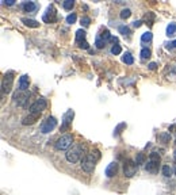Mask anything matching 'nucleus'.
<instances>
[{"instance_id":"obj_1","label":"nucleus","mask_w":176,"mask_h":195,"mask_svg":"<svg viewBox=\"0 0 176 195\" xmlns=\"http://www.w3.org/2000/svg\"><path fill=\"white\" fill-rule=\"evenodd\" d=\"M83 152H84V145H75L70 149H68L65 157H66V160L69 162L75 164V162H77L83 157Z\"/></svg>"},{"instance_id":"obj_2","label":"nucleus","mask_w":176,"mask_h":195,"mask_svg":"<svg viewBox=\"0 0 176 195\" xmlns=\"http://www.w3.org/2000/svg\"><path fill=\"white\" fill-rule=\"evenodd\" d=\"M96 160L97 159L94 156V153H87L85 156L83 157V160H81V168H83L87 173L94 172L95 165H96Z\"/></svg>"},{"instance_id":"obj_3","label":"nucleus","mask_w":176,"mask_h":195,"mask_svg":"<svg viewBox=\"0 0 176 195\" xmlns=\"http://www.w3.org/2000/svg\"><path fill=\"white\" fill-rule=\"evenodd\" d=\"M73 144V137L70 134H64L57 140L56 142V149L58 150H66V149H70Z\"/></svg>"},{"instance_id":"obj_4","label":"nucleus","mask_w":176,"mask_h":195,"mask_svg":"<svg viewBox=\"0 0 176 195\" xmlns=\"http://www.w3.org/2000/svg\"><path fill=\"white\" fill-rule=\"evenodd\" d=\"M12 83H14V73L7 72L2 80V92L3 94H10L12 89Z\"/></svg>"},{"instance_id":"obj_5","label":"nucleus","mask_w":176,"mask_h":195,"mask_svg":"<svg viewBox=\"0 0 176 195\" xmlns=\"http://www.w3.org/2000/svg\"><path fill=\"white\" fill-rule=\"evenodd\" d=\"M56 126H57V119L54 118V116H48V118L42 122V125H41V133L48 134V133H50Z\"/></svg>"},{"instance_id":"obj_6","label":"nucleus","mask_w":176,"mask_h":195,"mask_svg":"<svg viewBox=\"0 0 176 195\" xmlns=\"http://www.w3.org/2000/svg\"><path fill=\"white\" fill-rule=\"evenodd\" d=\"M48 106V102H46L45 98H38L31 106H30V113L34 114H41Z\"/></svg>"},{"instance_id":"obj_7","label":"nucleus","mask_w":176,"mask_h":195,"mask_svg":"<svg viewBox=\"0 0 176 195\" xmlns=\"http://www.w3.org/2000/svg\"><path fill=\"white\" fill-rule=\"evenodd\" d=\"M137 167L138 165L135 164L134 161L126 160L123 164V175L126 176V178H133V176L135 175V172H137Z\"/></svg>"},{"instance_id":"obj_8","label":"nucleus","mask_w":176,"mask_h":195,"mask_svg":"<svg viewBox=\"0 0 176 195\" xmlns=\"http://www.w3.org/2000/svg\"><path fill=\"white\" fill-rule=\"evenodd\" d=\"M29 98H30V94L29 92H16L15 95H14V102L16 103L18 106H22V107H26L27 102H29Z\"/></svg>"},{"instance_id":"obj_9","label":"nucleus","mask_w":176,"mask_h":195,"mask_svg":"<svg viewBox=\"0 0 176 195\" xmlns=\"http://www.w3.org/2000/svg\"><path fill=\"white\" fill-rule=\"evenodd\" d=\"M75 116V113L73 110H68L66 113L62 116V123H61V132H65L66 129H69V126L72 125V119Z\"/></svg>"},{"instance_id":"obj_10","label":"nucleus","mask_w":176,"mask_h":195,"mask_svg":"<svg viewBox=\"0 0 176 195\" xmlns=\"http://www.w3.org/2000/svg\"><path fill=\"white\" fill-rule=\"evenodd\" d=\"M43 20H45L46 23H53V22H56V10H54L53 5H49L48 7L46 12L43 14Z\"/></svg>"},{"instance_id":"obj_11","label":"nucleus","mask_w":176,"mask_h":195,"mask_svg":"<svg viewBox=\"0 0 176 195\" xmlns=\"http://www.w3.org/2000/svg\"><path fill=\"white\" fill-rule=\"evenodd\" d=\"M39 115L41 114H34V113H30L29 115H26L23 119H22V125H24V126H27V125H32L35 123V122L39 119Z\"/></svg>"},{"instance_id":"obj_12","label":"nucleus","mask_w":176,"mask_h":195,"mask_svg":"<svg viewBox=\"0 0 176 195\" xmlns=\"http://www.w3.org/2000/svg\"><path fill=\"white\" fill-rule=\"evenodd\" d=\"M29 85H30V79H29V76H27V75L20 76V77H19V91H22V92L27 91Z\"/></svg>"},{"instance_id":"obj_13","label":"nucleus","mask_w":176,"mask_h":195,"mask_svg":"<svg viewBox=\"0 0 176 195\" xmlns=\"http://www.w3.org/2000/svg\"><path fill=\"white\" fill-rule=\"evenodd\" d=\"M116 172H118V162L116 161L108 164L107 168H106V176L107 178H113L114 175H116Z\"/></svg>"},{"instance_id":"obj_14","label":"nucleus","mask_w":176,"mask_h":195,"mask_svg":"<svg viewBox=\"0 0 176 195\" xmlns=\"http://www.w3.org/2000/svg\"><path fill=\"white\" fill-rule=\"evenodd\" d=\"M22 8H23L26 12H35L38 10V4L34 2H24L22 4Z\"/></svg>"},{"instance_id":"obj_15","label":"nucleus","mask_w":176,"mask_h":195,"mask_svg":"<svg viewBox=\"0 0 176 195\" xmlns=\"http://www.w3.org/2000/svg\"><path fill=\"white\" fill-rule=\"evenodd\" d=\"M159 165H160V162H159V161H152V160H149L148 164L145 165V169L148 171V172L156 173L157 171H159Z\"/></svg>"},{"instance_id":"obj_16","label":"nucleus","mask_w":176,"mask_h":195,"mask_svg":"<svg viewBox=\"0 0 176 195\" xmlns=\"http://www.w3.org/2000/svg\"><path fill=\"white\" fill-rule=\"evenodd\" d=\"M22 22H23L24 26L31 27V29H37L39 27V22L34 20V19H29V18H22Z\"/></svg>"},{"instance_id":"obj_17","label":"nucleus","mask_w":176,"mask_h":195,"mask_svg":"<svg viewBox=\"0 0 176 195\" xmlns=\"http://www.w3.org/2000/svg\"><path fill=\"white\" fill-rule=\"evenodd\" d=\"M83 41H85V31L80 29V30H77V31H76V42L81 43Z\"/></svg>"},{"instance_id":"obj_18","label":"nucleus","mask_w":176,"mask_h":195,"mask_svg":"<svg viewBox=\"0 0 176 195\" xmlns=\"http://www.w3.org/2000/svg\"><path fill=\"white\" fill-rule=\"evenodd\" d=\"M176 32V23H169L167 26V35L168 37H172Z\"/></svg>"},{"instance_id":"obj_19","label":"nucleus","mask_w":176,"mask_h":195,"mask_svg":"<svg viewBox=\"0 0 176 195\" xmlns=\"http://www.w3.org/2000/svg\"><path fill=\"white\" fill-rule=\"evenodd\" d=\"M122 60H123L125 64H129V65H131L133 62H134V58H133V56L130 53H125L123 57H122Z\"/></svg>"},{"instance_id":"obj_20","label":"nucleus","mask_w":176,"mask_h":195,"mask_svg":"<svg viewBox=\"0 0 176 195\" xmlns=\"http://www.w3.org/2000/svg\"><path fill=\"white\" fill-rule=\"evenodd\" d=\"M152 38H153V34H152L150 31H146L141 35V41H142V42H150Z\"/></svg>"},{"instance_id":"obj_21","label":"nucleus","mask_w":176,"mask_h":195,"mask_svg":"<svg viewBox=\"0 0 176 195\" xmlns=\"http://www.w3.org/2000/svg\"><path fill=\"white\" fill-rule=\"evenodd\" d=\"M161 171H162V175H164L165 178H171V176H172V168H171L169 165H164Z\"/></svg>"},{"instance_id":"obj_22","label":"nucleus","mask_w":176,"mask_h":195,"mask_svg":"<svg viewBox=\"0 0 176 195\" xmlns=\"http://www.w3.org/2000/svg\"><path fill=\"white\" fill-rule=\"evenodd\" d=\"M145 160H146L145 154H144L142 152H141V153H138V154H137V157H135V164H137V165L144 164V162H145Z\"/></svg>"},{"instance_id":"obj_23","label":"nucleus","mask_w":176,"mask_h":195,"mask_svg":"<svg viewBox=\"0 0 176 195\" xmlns=\"http://www.w3.org/2000/svg\"><path fill=\"white\" fill-rule=\"evenodd\" d=\"M150 54H152L150 49H148V48H144L142 50H141V58L146 60V58H149V57H150Z\"/></svg>"},{"instance_id":"obj_24","label":"nucleus","mask_w":176,"mask_h":195,"mask_svg":"<svg viewBox=\"0 0 176 195\" xmlns=\"http://www.w3.org/2000/svg\"><path fill=\"white\" fill-rule=\"evenodd\" d=\"M76 19H77V15H76L75 12L69 14V15L66 16V23H68V24H73V23L76 22Z\"/></svg>"},{"instance_id":"obj_25","label":"nucleus","mask_w":176,"mask_h":195,"mask_svg":"<svg viewBox=\"0 0 176 195\" xmlns=\"http://www.w3.org/2000/svg\"><path fill=\"white\" fill-rule=\"evenodd\" d=\"M73 5H75V2H73V0H65V2L62 3V7H64L65 10H72Z\"/></svg>"},{"instance_id":"obj_26","label":"nucleus","mask_w":176,"mask_h":195,"mask_svg":"<svg viewBox=\"0 0 176 195\" xmlns=\"http://www.w3.org/2000/svg\"><path fill=\"white\" fill-rule=\"evenodd\" d=\"M95 45H96V48H97V49H103V48H104V46H106V42L102 39V38H100V35H97V37H96V42H95Z\"/></svg>"},{"instance_id":"obj_27","label":"nucleus","mask_w":176,"mask_h":195,"mask_svg":"<svg viewBox=\"0 0 176 195\" xmlns=\"http://www.w3.org/2000/svg\"><path fill=\"white\" fill-rule=\"evenodd\" d=\"M130 15H131V11H130L129 8H123V10L121 11V18H122V19L130 18Z\"/></svg>"},{"instance_id":"obj_28","label":"nucleus","mask_w":176,"mask_h":195,"mask_svg":"<svg viewBox=\"0 0 176 195\" xmlns=\"http://www.w3.org/2000/svg\"><path fill=\"white\" fill-rule=\"evenodd\" d=\"M160 140H161V142L168 144V142H169V140H171L169 133H162V134H160Z\"/></svg>"},{"instance_id":"obj_29","label":"nucleus","mask_w":176,"mask_h":195,"mask_svg":"<svg viewBox=\"0 0 176 195\" xmlns=\"http://www.w3.org/2000/svg\"><path fill=\"white\" fill-rule=\"evenodd\" d=\"M149 160H152V161H159L160 162V154L157 153V152H152V153L149 154Z\"/></svg>"},{"instance_id":"obj_30","label":"nucleus","mask_w":176,"mask_h":195,"mask_svg":"<svg viewBox=\"0 0 176 195\" xmlns=\"http://www.w3.org/2000/svg\"><path fill=\"white\" fill-rule=\"evenodd\" d=\"M121 51H122V48H121V45H114L113 48H111V53L113 54H121Z\"/></svg>"},{"instance_id":"obj_31","label":"nucleus","mask_w":176,"mask_h":195,"mask_svg":"<svg viewBox=\"0 0 176 195\" xmlns=\"http://www.w3.org/2000/svg\"><path fill=\"white\" fill-rule=\"evenodd\" d=\"M119 32L123 35H130V29L127 26H121L119 27Z\"/></svg>"},{"instance_id":"obj_32","label":"nucleus","mask_w":176,"mask_h":195,"mask_svg":"<svg viewBox=\"0 0 176 195\" xmlns=\"http://www.w3.org/2000/svg\"><path fill=\"white\" fill-rule=\"evenodd\" d=\"M100 38H102V39L104 41V42H106V41H107V39H110V38H111L110 31H108V30H104V31L102 32V35H100Z\"/></svg>"},{"instance_id":"obj_33","label":"nucleus","mask_w":176,"mask_h":195,"mask_svg":"<svg viewBox=\"0 0 176 195\" xmlns=\"http://www.w3.org/2000/svg\"><path fill=\"white\" fill-rule=\"evenodd\" d=\"M89 23H91V18H88V16H83V18H81V24H83L84 27L89 26Z\"/></svg>"},{"instance_id":"obj_34","label":"nucleus","mask_w":176,"mask_h":195,"mask_svg":"<svg viewBox=\"0 0 176 195\" xmlns=\"http://www.w3.org/2000/svg\"><path fill=\"white\" fill-rule=\"evenodd\" d=\"M79 48H81V49H88L89 45H88V42H87V41H83L81 43H79Z\"/></svg>"},{"instance_id":"obj_35","label":"nucleus","mask_w":176,"mask_h":195,"mask_svg":"<svg viewBox=\"0 0 176 195\" xmlns=\"http://www.w3.org/2000/svg\"><path fill=\"white\" fill-rule=\"evenodd\" d=\"M125 126H126V125H125V123H121V125H119V126H118V127H116V129H115V133H114V134H116V135H118L119 133H121V130L123 129Z\"/></svg>"},{"instance_id":"obj_36","label":"nucleus","mask_w":176,"mask_h":195,"mask_svg":"<svg viewBox=\"0 0 176 195\" xmlns=\"http://www.w3.org/2000/svg\"><path fill=\"white\" fill-rule=\"evenodd\" d=\"M148 68H149L150 70H154V69L157 68V64H156V62H150V64L148 65Z\"/></svg>"},{"instance_id":"obj_37","label":"nucleus","mask_w":176,"mask_h":195,"mask_svg":"<svg viewBox=\"0 0 176 195\" xmlns=\"http://www.w3.org/2000/svg\"><path fill=\"white\" fill-rule=\"evenodd\" d=\"M4 4H7V5H14V4H15V2H14V0H4Z\"/></svg>"},{"instance_id":"obj_38","label":"nucleus","mask_w":176,"mask_h":195,"mask_svg":"<svg viewBox=\"0 0 176 195\" xmlns=\"http://www.w3.org/2000/svg\"><path fill=\"white\" fill-rule=\"evenodd\" d=\"M141 24H142V22H141V20H135L134 23H133V26H134V27H140Z\"/></svg>"},{"instance_id":"obj_39","label":"nucleus","mask_w":176,"mask_h":195,"mask_svg":"<svg viewBox=\"0 0 176 195\" xmlns=\"http://www.w3.org/2000/svg\"><path fill=\"white\" fill-rule=\"evenodd\" d=\"M169 132H173V133H176V123H175V125H172V126L169 127Z\"/></svg>"},{"instance_id":"obj_40","label":"nucleus","mask_w":176,"mask_h":195,"mask_svg":"<svg viewBox=\"0 0 176 195\" xmlns=\"http://www.w3.org/2000/svg\"><path fill=\"white\" fill-rule=\"evenodd\" d=\"M169 48H176V39L173 41L172 43H171V45H169Z\"/></svg>"},{"instance_id":"obj_41","label":"nucleus","mask_w":176,"mask_h":195,"mask_svg":"<svg viewBox=\"0 0 176 195\" xmlns=\"http://www.w3.org/2000/svg\"><path fill=\"white\" fill-rule=\"evenodd\" d=\"M175 173H176V169H175Z\"/></svg>"}]
</instances>
